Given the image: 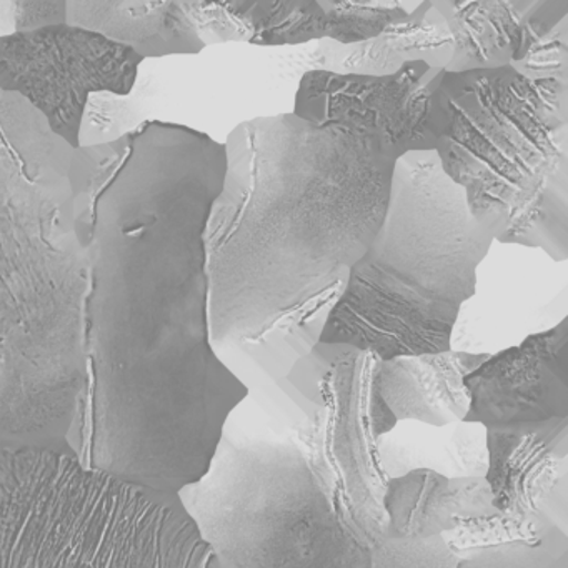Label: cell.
<instances>
[{"label": "cell", "instance_id": "6da1fadb", "mask_svg": "<svg viewBox=\"0 0 568 568\" xmlns=\"http://www.w3.org/2000/svg\"><path fill=\"white\" fill-rule=\"evenodd\" d=\"M224 175V144L175 122L75 149L89 292L65 445L88 470L168 497L204 477L248 397L209 331L205 229Z\"/></svg>", "mask_w": 568, "mask_h": 568}, {"label": "cell", "instance_id": "7a4b0ae2", "mask_svg": "<svg viewBox=\"0 0 568 568\" xmlns=\"http://www.w3.org/2000/svg\"><path fill=\"white\" fill-rule=\"evenodd\" d=\"M224 148L205 229L211 344L248 397L284 405L384 221L397 159L292 112L242 122Z\"/></svg>", "mask_w": 568, "mask_h": 568}, {"label": "cell", "instance_id": "3957f363", "mask_svg": "<svg viewBox=\"0 0 568 568\" xmlns=\"http://www.w3.org/2000/svg\"><path fill=\"white\" fill-rule=\"evenodd\" d=\"M74 158L32 105L0 91V452H68L84 390Z\"/></svg>", "mask_w": 568, "mask_h": 568}, {"label": "cell", "instance_id": "277c9868", "mask_svg": "<svg viewBox=\"0 0 568 568\" xmlns=\"http://www.w3.org/2000/svg\"><path fill=\"white\" fill-rule=\"evenodd\" d=\"M494 242L434 151L402 155L384 221L318 342L381 361L452 351L462 304L477 294V271Z\"/></svg>", "mask_w": 568, "mask_h": 568}, {"label": "cell", "instance_id": "5b68a950", "mask_svg": "<svg viewBox=\"0 0 568 568\" xmlns=\"http://www.w3.org/2000/svg\"><path fill=\"white\" fill-rule=\"evenodd\" d=\"M428 128L442 171L500 244L568 258V84L511 68L435 78Z\"/></svg>", "mask_w": 568, "mask_h": 568}, {"label": "cell", "instance_id": "8992f818", "mask_svg": "<svg viewBox=\"0 0 568 568\" xmlns=\"http://www.w3.org/2000/svg\"><path fill=\"white\" fill-rule=\"evenodd\" d=\"M212 568H372L315 475L287 415L247 397L227 418L204 477L178 495Z\"/></svg>", "mask_w": 568, "mask_h": 568}, {"label": "cell", "instance_id": "52a82bcc", "mask_svg": "<svg viewBox=\"0 0 568 568\" xmlns=\"http://www.w3.org/2000/svg\"><path fill=\"white\" fill-rule=\"evenodd\" d=\"M178 497L58 450L0 452V568H212Z\"/></svg>", "mask_w": 568, "mask_h": 568}, {"label": "cell", "instance_id": "ba28073f", "mask_svg": "<svg viewBox=\"0 0 568 568\" xmlns=\"http://www.w3.org/2000/svg\"><path fill=\"white\" fill-rule=\"evenodd\" d=\"M381 362L372 352L318 342L287 377L307 405L308 424L297 435L308 462L342 517L372 547L387 537L388 478L378 438L397 424L375 390Z\"/></svg>", "mask_w": 568, "mask_h": 568}, {"label": "cell", "instance_id": "9c48e42d", "mask_svg": "<svg viewBox=\"0 0 568 568\" xmlns=\"http://www.w3.org/2000/svg\"><path fill=\"white\" fill-rule=\"evenodd\" d=\"M144 59L78 26L58 24L0 38V91L19 95L72 149L81 148L89 102L129 98Z\"/></svg>", "mask_w": 568, "mask_h": 568}, {"label": "cell", "instance_id": "30bf717a", "mask_svg": "<svg viewBox=\"0 0 568 568\" xmlns=\"http://www.w3.org/2000/svg\"><path fill=\"white\" fill-rule=\"evenodd\" d=\"M465 420L568 447V318L488 355L465 377Z\"/></svg>", "mask_w": 568, "mask_h": 568}, {"label": "cell", "instance_id": "8fae6325", "mask_svg": "<svg viewBox=\"0 0 568 568\" xmlns=\"http://www.w3.org/2000/svg\"><path fill=\"white\" fill-rule=\"evenodd\" d=\"M440 72L424 62H408L395 74L378 78L311 69L302 75L292 114L317 128L341 125L377 135L395 159L435 151L428 112Z\"/></svg>", "mask_w": 568, "mask_h": 568}, {"label": "cell", "instance_id": "7c38bea8", "mask_svg": "<svg viewBox=\"0 0 568 568\" xmlns=\"http://www.w3.org/2000/svg\"><path fill=\"white\" fill-rule=\"evenodd\" d=\"M454 38L445 72L515 68L568 19V0H434Z\"/></svg>", "mask_w": 568, "mask_h": 568}, {"label": "cell", "instance_id": "4fadbf2b", "mask_svg": "<svg viewBox=\"0 0 568 568\" xmlns=\"http://www.w3.org/2000/svg\"><path fill=\"white\" fill-rule=\"evenodd\" d=\"M485 474L498 511L521 518L547 515L567 527L568 447L537 435L487 432Z\"/></svg>", "mask_w": 568, "mask_h": 568}, {"label": "cell", "instance_id": "5bb4252c", "mask_svg": "<svg viewBox=\"0 0 568 568\" xmlns=\"http://www.w3.org/2000/svg\"><path fill=\"white\" fill-rule=\"evenodd\" d=\"M488 352L452 351L382 361L375 390L395 420L442 425L465 420L470 395L465 377L484 364Z\"/></svg>", "mask_w": 568, "mask_h": 568}, {"label": "cell", "instance_id": "9a60e30c", "mask_svg": "<svg viewBox=\"0 0 568 568\" xmlns=\"http://www.w3.org/2000/svg\"><path fill=\"white\" fill-rule=\"evenodd\" d=\"M384 510L388 537L400 540L442 537L458 520L498 511L485 477L450 478L428 470L388 480Z\"/></svg>", "mask_w": 568, "mask_h": 568}, {"label": "cell", "instance_id": "2e32d148", "mask_svg": "<svg viewBox=\"0 0 568 568\" xmlns=\"http://www.w3.org/2000/svg\"><path fill=\"white\" fill-rule=\"evenodd\" d=\"M454 54V38L434 0L418 4L378 38L355 45L322 39L315 49L314 71L347 75H392L408 62H424L445 71Z\"/></svg>", "mask_w": 568, "mask_h": 568}, {"label": "cell", "instance_id": "e0dca14e", "mask_svg": "<svg viewBox=\"0 0 568 568\" xmlns=\"http://www.w3.org/2000/svg\"><path fill=\"white\" fill-rule=\"evenodd\" d=\"M68 24L89 29L125 45L145 62L197 55L205 49L184 2L71 0Z\"/></svg>", "mask_w": 568, "mask_h": 568}, {"label": "cell", "instance_id": "ac0fdd59", "mask_svg": "<svg viewBox=\"0 0 568 568\" xmlns=\"http://www.w3.org/2000/svg\"><path fill=\"white\" fill-rule=\"evenodd\" d=\"M378 458L388 480L414 470L444 477H485L488 467L487 430L475 422L422 424L400 420L378 438Z\"/></svg>", "mask_w": 568, "mask_h": 568}, {"label": "cell", "instance_id": "d6986e66", "mask_svg": "<svg viewBox=\"0 0 568 568\" xmlns=\"http://www.w3.org/2000/svg\"><path fill=\"white\" fill-rule=\"evenodd\" d=\"M251 44L261 48L307 44L322 41L327 32V18L318 0H284V2H248Z\"/></svg>", "mask_w": 568, "mask_h": 568}, {"label": "cell", "instance_id": "ffe728a7", "mask_svg": "<svg viewBox=\"0 0 568 568\" xmlns=\"http://www.w3.org/2000/svg\"><path fill=\"white\" fill-rule=\"evenodd\" d=\"M554 525H558L557 521L551 520L547 515L521 518L497 511L485 517L458 520L454 530L442 535V540L455 555H460L464 551L498 547V545L514 544V541L538 544Z\"/></svg>", "mask_w": 568, "mask_h": 568}, {"label": "cell", "instance_id": "44dd1931", "mask_svg": "<svg viewBox=\"0 0 568 568\" xmlns=\"http://www.w3.org/2000/svg\"><path fill=\"white\" fill-rule=\"evenodd\" d=\"M457 557L455 568H568V531L554 525L538 544L514 541Z\"/></svg>", "mask_w": 568, "mask_h": 568}, {"label": "cell", "instance_id": "7402d4cb", "mask_svg": "<svg viewBox=\"0 0 568 568\" xmlns=\"http://www.w3.org/2000/svg\"><path fill=\"white\" fill-rule=\"evenodd\" d=\"M325 18V39L341 45H355L378 38L388 26L408 14L400 2H334L318 0Z\"/></svg>", "mask_w": 568, "mask_h": 568}, {"label": "cell", "instance_id": "603a6c76", "mask_svg": "<svg viewBox=\"0 0 568 568\" xmlns=\"http://www.w3.org/2000/svg\"><path fill=\"white\" fill-rule=\"evenodd\" d=\"M245 0L235 2H184L189 18L205 48L225 42L252 41Z\"/></svg>", "mask_w": 568, "mask_h": 568}, {"label": "cell", "instance_id": "cb8c5ba5", "mask_svg": "<svg viewBox=\"0 0 568 568\" xmlns=\"http://www.w3.org/2000/svg\"><path fill=\"white\" fill-rule=\"evenodd\" d=\"M457 560L442 537L400 540L387 535L372 547V568H455Z\"/></svg>", "mask_w": 568, "mask_h": 568}, {"label": "cell", "instance_id": "d4e9b609", "mask_svg": "<svg viewBox=\"0 0 568 568\" xmlns=\"http://www.w3.org/2000/svg\"><path fill=\"white\" fill-rule=\"evenodd\" d=\"M515 72L528 81H557L568 84V19L537 42Z\"/></svg>", "mask_w": 568, "mask_h": 568}, {"label": "cell", "instance_id": "484cf974", "mask_svg": "<svg viewBox=\"0 0 568 568\" xmlns=\"http://www.w3.org/2000/svg\"><path fill=\"white\" fill-rule=\"evenodd\" d=\"M68 22L62 0H0V38Z\"/></svg>", "mask_w": 568, "mask_h": 568}]
</instances>
